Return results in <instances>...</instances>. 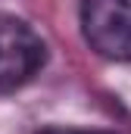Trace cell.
<instances>
[{"label": "cell", "instance_id": "obj_2", "mask_svg": "<svg viewBox=\"0 0 131 134\" xmlns=\"http://www.w3.org/2000/svg\"><path fill=\"white\" fill-rule=\"evenodd\" d=\"M47 63V47L28 22L0 13V87L13 91L31 81Z\"/></svg>", "mask_w": 131, "mask_h": 134}, {"label": "cell", "instance_id": "obj_1", "mask_svg": "<svg viewBox=\"0 0 131 134\" xmlns=\"http://www.w3.org/2000/svg\"><path fill=\"white\" fill-rule=\"evenodd\" d=\"M81 31L100 56L131 63V0H81Z\"/></svg>", "mask_w": 131, "mask_h": 134}, {"label": "cell", "instance_id": "obj_3", "mask_svg": "<svg viewBox=\"0 0 131 134\" xmlns=\"http://www.w3.org/2000/svg\"><path fill=\"white\" fill-rule=\"evenodd\" d=\"M41 134H112V131H88V128H47Z\"/></svg>", "mask_w": 131, "mask_h": 134}]
</instances>
